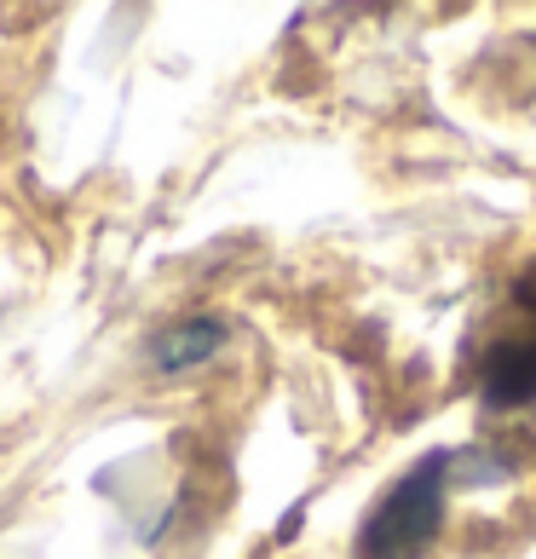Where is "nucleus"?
Listing matches in <instances>:
<instances>
[{
	"label": "nucleus",
	"instance_id": "nucleus-1",
	"mask_svg": "<svg viewBox=\"0 0 536 559\" xmlns=\"http://www.w3.org/2000/svg\"><path fill=\"white\" fill-rule=\"evenodd\" d=\"M444 513V455H427L393 485V496L369 513L364 525V559H416L439 536Z\"/></svg>",
	"mask_w": 536,
	"mask_h": 559
},
{
	"label": "nucleus",
	"instance_id": "nucleus-2",
	"mask_svg": "<svg viewBox=\"0 0 536 559\" xmlns=\"http://www.w3.org/2000/svg\"><path fill=\"white\" fill-rule=\"evenodd\" d=\"M219 346H225V323L219 318H184V323L162 329V335L151 341V364L162 369V376H179V369L209 364Z\"/></svg>",
	"mask_w": 536,
	"mask_h": 559
},
{
	"label": "nucleus",
	"instance_id": "nucleus-3",
	"mask_svg": "<svg viewBox=\"0 0 536 559\" xmlns=\"http://www.w3.org/2000/svg\"><path fill=\"white\" fill-rule=\"evenodd\" d=\"M490 399L497 404H520V399H536V346H502L490 358Z\"/></svg>",
	"mask_w": 536,
	"mask_h": 559
}]
</instances>
